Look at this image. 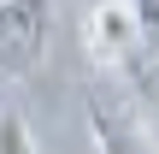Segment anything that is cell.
<instances>
[{"label": "cell", "instance_id": "obj_1", "mask_svg": "<svg viewBox=\"0 0 159 154\" xmlns=\"http://www.w3.org/2000/svg\"><path fill=\"white\" fill-rule=\"evenodd\" d=\"M53 42V0H6L0 6V77L41 71Z\"/></svg>", "mask_w": 159, "mask_h": 154}, {"label": "cell", "instance_id": "obj_2", "mask_svg": "<svg viewBox=\"0 0 159 154\" xmlns=\"http://www.w3.org/2000/svg\"><path fill=\"white\" fill-rule=\"evenodd\" d=\"M148 42H142V24H136V12H130V0H106V6H94L89 12V53L100 59V65H124L130 53H142Z\"/></svg>", "mask_w": 159, "mask_h": 154}, {"label": "cell", "instance_id": "obj_3", "mask_svg": "<svg viewBox=\"0 0 159 154\" xmlns=\"http://www.w3.org/2000/svg\"><path fill=\"white\" fill-rule=\"evenodd\" d=\"M0 154H35V142H30V125H24L18 113H6V119H0Z\"/></svg>", "mask_w": 159, "mask_h": 154}, {"label": "cell", "instance_id": "obj_4", "mask_svg": "<svg viewBox=\"0 0 159 154\" xmlns=\"http://www.w3.org/2000/svg\"><path fill=\"white\" fill-rule=\"evenodd\" d=\"M0 6H6V0H0Z\"/></svg>", "mask_w": 159, "mask_h": 154}]
</instances>
